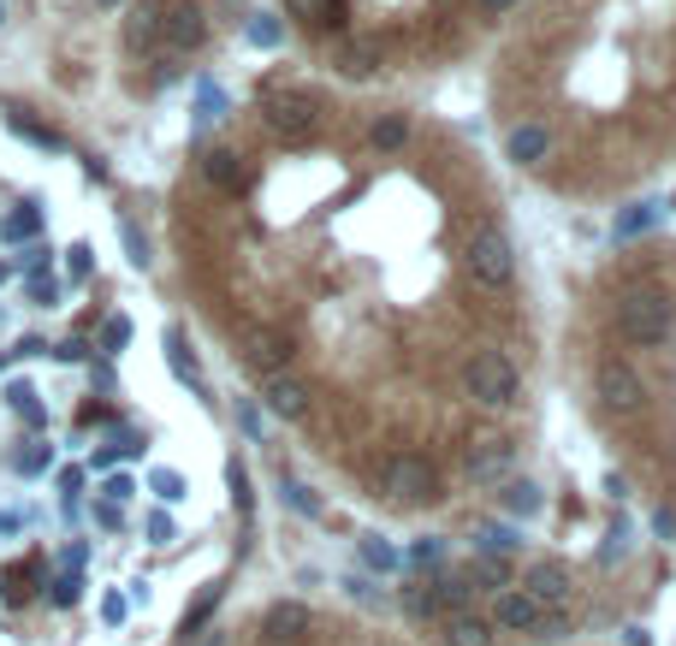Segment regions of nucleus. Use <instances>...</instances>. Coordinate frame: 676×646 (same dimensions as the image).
I'll return each mask as SVG.
<instances>
[{"instance_id": "obj_1", "label": "nucleus", "mask_w": 676, "mask_h": 646, "mask_svg": "<svg viewBox=\"0 0 676 646\" xmlns=\"http://www.w3.org/2000/svg\"><path fill=\"white\" fill-rule=\"evenodd\" d=\"M671 327H676V303L665 297V291H629L623 303H617V332H623V344H641V350H653V344H665L671 339Z\"/></svg>"}, {"instance_id": "obj_2", "label": "nucleus", "mask_w": 676, "mask_h": 646, "mask_svg": "<svg viewBox=\"0 0 676 646\" xmlns=\"http://www.w3.org/2000/svg\"><path fill=\"white\" fill-rule=\"evenodd\" d=\"M463 386L481 409H505V404H517V392H522V369L510 350H475L463 369Z\"/></svg>"}, {"instance_id": "obj_3", "label": "nucleus", "mask_w": 676, "mask_h": 646, "mask_svg": "<svg viewBox=\"0 0 676 646\" xmlns=\"http://www.w3.org/2000/svg\"><path fill=\"white\" fill-rule=\"evenodd\" d=\"M463 268H469V279H475L481 291H505V285H510V273H517V256H510L505 231H493V226L469 231V243H463Z\"/></svg>"}, {"instance_id": "obj_4", "label": "nucleus", "mask_w": 676, "mask_h": 646, "mask_svg": "<svg viewBox=\"0 0 676 646\" xmlns=\"http://www.w3.org/2000/svg\"><path fill=\"white\" fill-rule=\"evenodd\" d=\"M261 125H268L273 143H285V149H297V143L315 137V101L303 90H279L261 101Z\"/></svg>"}, {"instance_id": "obj_5", "label": "nucleus", "mask_w": 676, "mask_h": 646, "mask_svg": "<svg viewBox=\"0 0 676 646\" xmlns=\"http://www.w3.org/2000/svg\"><path fill=\"white\" fill-rule=\"evenodd\" d=\"M386 492L398 498V505H433L439 498V468L421 457V451H398V457L386 463Z\"/></svg>"}, {"instance_id": "obj_6", "label": "nucleus", "mask_w": 676, "mask_h": 646, "mask_svg": "<svg viewBox=\"0 0 676 646\" xmlns=\"http://www.w3.org/2000/svg\"><path fill=\"white\" fill-rule=\"evenodd\" d=\"M155 42L167 54H196L202 42H209V12L196 7V0H160V31H155Z\"/></svg>"}, {"instance_id": "obj_7", "label": "nucleus", "mask_w": 676, "mask_h": 646, "mask_svg": "<svg viewBox=\"0 0 676 646\" xmlns=\"http://www.w3.org/2000/svg\"><path fill=\"white\" fill-rule=\"evenodd\" d=\"M594 392H599V404L611 409V416H629V409H641V374L629 369V362H617V356H606L594 369Z\"/></svg>"}, {"instance_id": "obj_8", "label": "nucleus", "mask_w": 676, "mask_h": 646, "mask_svg": "<svg viewBox=\"0 0 676 646\" xmlns=\"http://www.w3.org/2000/svg\"><path fill=\"white\" fill-rule=\"evenodd\" d=\"M522 593L534 599L540 611H557V605H570V569L557 564V557H540V564H528V576H522Z\"/></svg>"}, {"instance_id": "obj_9", "label": "nucleus", "mask_w": 676, "mask_h": 646, "mask_svg": "<svg viewBox=\"0 0 676 646\" xmlns=\"http://www.w3.org/2000/svg\"><path fill=\"white\" fill-rule=\"evenodd\" d=\"M469 480H481V487H493V480H505L510 468H517V445L510 439H475L469 445Z\"/></svg>"}, {"instance_id": "obj_10", "label": "nucleus", "mask_w": 676, "mask_h": 646, "mask_svg": "<svg viewBox=\"0 0 676 646\" xmlns=\"http://www.w3.org/2000/svg\"><path fill=\"white\" fill-rule=\"evenodd\" d=\"M261 404H268L279 421H303L308 416V386L273 369V374H261Z\"/></svg>"}, {"instance_id": "obj_11", "label": "nucleus", "mask_w": 676, "mask_h": 646, "mask_svg": "<svg viewBox=\"0 0 676 646\" xmlns=\"http://www.w3.org/2000/svg\"><path fill=\"white\" fill-rule=\"evenodd\" d=\"M493 628H510V635H522V628H534L540 623V605L522 593V587H498V599H493V616H487Z\"/></svg>"}, {"instance_id": "obj_12", "label": "nucleus", "mask_w": 676, "mask_h": 646, "mask_svg": "<svg viewBox=\"0 0 676 646\" xmlns=\"http://www.w3.org/2000/svg\"><path fill=\"white\" fill-rule=\"evenodd\" d=\"M261 635H268L273 646H291L308 635V605H297V599H279V605L261 616Z\"/></svg>"}, {"instance_id": "obj_13", "label": "nucleus", "mask_w": 676, "mask_h": 646, "mask_svg": "<svg viewBox=\"0 0 676 646\" xmlns=\"http://www.w3.org/2000/svg\"><path fill=\"white\" fill-rule=\"evenodd\" d=\"M446 646H493V623H487V616H475L469 605L446 611Z\"/></svg>"}, {"instance_id": "obj_14", "label": "nucleus", "mask_w": 676, "mask_h": 646, "mask_svg": "<svg viewBox=\"0 0 676 646\" xmlns=\"http://www.w3.org/2000/svg\"><path fill=\"white\" fill-rule=\"evenodd\" d=\"M155 31H160V0H137L125 19V48L131 54H149L155 48Z\"/></svg>"}, {"instance_id": "obj_15", "label": "nucleus", "mask_w": 676, "mask_h": 646, "mask_svg": "<svg viewBox=\"0 0 676 646\" xmlns=\"http://www.w3.org/2000/svg\"><path fill=\"white\" fill-rule=\"evenodd\" d=\"M369 149L374 155H404L409 149V113H380L369 125Z\"/></svg>"}, {"instance_id": "obj_16", "label": "nucleus", "mask_w": 676, "mask_h": 646, "mask_svg": "<svg viewBox=\"0 0 676 646\" xmlns=\"http://www.w3.org/2000/svg\"><path fill=\"white\" fill-rule=\"evenodd\" d=\"M547 155H552V131L547 125H517L510 131V160H517V167H540Z\"/></svg>"}, {"instance_id": "obj_17", "label": "nucleus", "mask_w": 676, "mask_h": 646, "mask_svg": "<svg viewBox=\"0 0 676 646\" xmlns=\"http://www.w3.org/2000/svg\"><path fill=\"white\" fill-rule=\"evenodd\" d=\"M285 362H291L285 332H256V339H249V369L256 374H273V369H285Z\"/></svg>"}, {"instance_id": "obj_18", "label": "nucleus", "mask_w": 676, "mask_h": 646, "mask_svg": "<svg viewBox=\"0 0 676 646\" xmlns=\"http://www.w3.org/2000/svg\"><path fill=\"white\" fill-rule=\"evenodd\" d=\"M202 179H209L214 190H238V179H244L238 155H232V149H209V155H202Z\"/></svg>"}, {"instance_id": "obj_19", "label": "nucleus", "mask_w": 676, "mask_h": 646, "mask_svg": "<svg viewBox=\"0 0 676 646\" xmlns=\"http://www.w3.org/2000/svg\"><path fill=\"white\" fill-rule=\"evenodd\" d=\"M428 581H433V611L469 605V576H458V569H439V576H428Z\"/></svg>"}, {"instance_id": "obj_20", "label": "nucleus", "mask_w": 676, "mask_h": 646, "mask_svg": "<svg viewBox=\"0 0 676 646\" xmlns=\"http://www.w3.org/2000/svg\"><path fill=\"white\" fill-rule=\"evenodd\" d=\"M338 71H345V78H374V71H380V48H374V42H350V48L338 54Z\"/></svg>"}, {"instance_id": "obj_21", "label": "nucleus", "mask_w": 676, "mask_h": 646, "mask_svg": "<svg viewBox=\"0 0 676 646\" xmlns=\"http://www.w3.org/2000/svg\"><path fill=\"white\" fill-rule=\"evenodd\" d=\"M285 7H291V19H315V24H327V31H333V24H345V0H285Z\"/></svg>"}, {"instance_id": "obj_22", "label": "nucleus", "mask_w": 676, "mask_h": 646, "mask_svg": "<svg viewBox=\"0 0 676 646\" xmlns=\"http://www.w3.org/2000/svg\"><path fill=\"white\" fill-rule=\"evenodd\" d=\"M398 605H404L409 616H433V581H428V576H404Z\"/></svg>"}, {"instance_id": "obj_23", "label": "nucleus", "mask_w": 676, "mask_h": 646, "mask_svg": "<svg viewBox=\"0 0 676 646\" xmlns=\"http://www.w3.org/2000/svg\"><path fill=\"white\" fill-rule=\"evenodd\" d=\"M167 362H172V374H179L184 386H202V374H196V356H190V344H184V332H179V327L167 332Z\"/></svg>"}, {"instance_id": "obj_24", "label": "nucleus", "mask_w": 676, "mask_h": 646, "mask_svg": "<svg viewBox=\"0 0 676 646\" xmlns=\"http://www.w3.org/2000/svg\"><path fill=\"white\" fill-rule=\"evenodd\" d=\"M469 581H481V587H510V557L481 552L475 564H469Z\"/></svg>"}, {"instance_id": "obj_25", "label": "nucleus", "mask_w": 676, "mask_h": 646, "mask_svg": "<svg viewBox=\"0 0 676 646\" xmlns=\"http://www.w3.org/2000/svg\"><path fill=\"white\" fill-rule=\"evenodd\" d=\"M12 137H24V143H36V149H66V137L60 131H48V125H36V120H24V113H12Z\"/></svg>"}, {"instance_id": "obj_26", "label": "nucleus", "mask_w": 676, "mask_h": 646, "mask_svg": "<svg viewBox=\"0 0 676 646\" xmlns=\"http://www.w3.org/2000/svg\"><path fill=\"white\" fill-rule=\"evenodd\" d=\"M36 226H42V208H36V202H24V208L12 214L7 226H0V238H7V243H24V238H36Z\"/></svg>"}, {"instance_id": "obj_27", "label": "nucleus", "mask_w": 676, "mask_h": 646, "mask_svg": "<svg viewBox=\"0 0 676 646\" xmlns=\"http://www.w3.org/2000/svg\"><path fill=\"white\" fill-rule=\"evenodd\" d=\"M475 546H481V552H493V557H510V552H517V528H498V522H487V528L475 534Z\"/></svg>"}, {"instance_id": "obj_28", "label": "nucleus", "mask_w": 676, "mask_h": 646, "mask_svg": "<svg viewBox=\"0 0 676 646\" xmlns=\"http://www.w3.org/2000/svg\"><path fill=\"white\" fill-rule=\"evenodd\" d=\"M505 505L517 510V517H534V510H540V487H528V480H510V487H505Z\"/></svg>"}, {"instance_id": "obj_29", "label": "nucleus", "mask_w": 676, "mask_h": 646, "mask_svg": "<svg viewBox=\"0 0 676 646\" xmlns=\"http://www.w3.org/2000/svg\"><path fill=\"white\" fill-rule=\"evenodd\" d=\"M214 605H219V587H202V593H196V605L184 611V635H190V628H202V616H209Z\"/></svg>"}, {"instance_id": "obj_30", "label": "nucleus", "mask_w": 676, "mask_h": 646, "mask_svg": "<svg viewBox=\"0 0 676 646\" xmlns=\"http://www.w3.org/2000/svg\"><path fill=\"white\" fill-rule=\"evenodd\" d=\"M7 398H12V409H19L24 421H36V428H42V404H36V392H31V386H12Z\"/></svg>"}, {"instance_id": "obj_31", "label": "nucleus", "mask_w": 676, "mask_h": 646, "mask_svg": "<svg viewBox=\"0 0 676 646\" xmlns=\"http://www.w3.org/2000/svg\"><path fill=\"white\" fill-rule=\"evenodd\" d=\"M149 487H155V492L172 505V498H184V475H172V468H155V475H149Z\"/></svg>"}, {"instance_id": "obj_32", "label": "nucleus", "mask_w": 676, "mask_h": 646, "mask_svg": "<svg viewBox=\"0 0 676 646\" xmlns=\"http://www.w3.org/2000/svg\"><path fill=\"white\" fill-rule=\"evenodd\" d=\"M120 231H125V249H131V268H149V243H143V231L131 226V219H120Z\"/></svg>"}, {"instance_id": "obj_33", "label": "nucleus", "mask_w": 676, "mask_h": 646, "mask_svg": "<svg viewBox=\"0 0 676 646\" xmlns=\"http://www.w3.org/2000/svg\"><path fill=\"white\" fill-rule=\"evenodd\" d=\"M125 339H131V320L113 315L108 327H101V350H125Z\"/></svg>"}, {"instance_id": "obj_34", "label": "nucleus", "mask_w": 676, "mask_h": 646, "mask_svg": "<svg viewBox=\"0 0 676 646\" xmlns=\"http://www.w3.org/2000/svg\"><path fill=\"white\" fill-rule=\"evenodd\" d=\"M285 498H291V510H308V517H320V498L308 492V487H297V480H285Z\"/></svg>"}, {"instance_id": "obj_35", "label": "nucleus", "mask_w": 676, "mask_h": 646, "mask_svg": "<svg viewBox=\"0 0 676 646\" xmlns=\"http://www.w3.org/2000/svg\"><path fill=\"white\" fill-rule=\"evenodd\" d=\"M249 42H256V48H279V24L273 19H256V24H249Z\"/></svg>"}, {"instance_id": "obj_36", "label": "nucleus", "mask_w": 676, "mask_h": 646, "mask_svg": "<svg viewBox=\"0 0 676 646\" xmlns=\"http://www.w3.org/2000/svg\"><path fill=\"white\" fill-rule=\"evenodd\" d=\"M196 113H202V120H219V113H226V95H219V90H202V95H196Z\"/></svg>"}, {"instance_id": "obj_37", "label": "nucleus", "mask_w": 676, "mask_h": 646, "mask_svg": "<svg viewBox=\"0 0 676 646\" xmlns=\"http://www.w3.org/2000/svg\"><path fill=\"white\" fill-rule=\"evenodd\" d=\"M19 468H24V475H42V468H48V445H31L19 457Z\"/></svg>"}, {"instance_id": "obj_38", "label": "nucleus", "mask_w": 676, "mask_h": 646, "mask_svg": "<svg viewBox=\"0 0 676 646\" xmlns=\"http://www.w3.org/2000/svg\"><path fill=\"white\" fill-rule=\"evenodd\" d=\"M54 605H78V576L54 581Z\"/></svg>"}, {"instance_id": "obj_39", "label": "nucleus", "mask_w": 676, "mask_h": 646, "mask_svg": "<svg viewBox=\"0 0 676 646\" xmlns=\"http://www.w3.org/2000/svg\"><path fill=\"white\" fill-rule=\"evenodd\" d=\"M66 268H71V279H83V273H90V243H78V249H71V261H66Z\"/></svg>"}, {"instance_id": "obj_40", "label": "nucleus", "mask_w": 676, "mask_h": 646, "mask_svg": "<svg viewBox=\"0 0 676 646\" xmlns=\"http://www.w3.org/2000/svg\"><path fill=\"white\" fill-rule=\"evenodd\" d=\"M149 540H155V546H167V540H172V517H149Z\"/></svg>"}, {"instance_id": "obj_41", "label": "nucleus", "mask_w": 676, "mask_h": 646, "mask_svg": "<svg viewBox=\"0 0 676 646\" xmlns=\"http://www.w3.org/2000/svg\"><path fill=\"white\" fill-rule=\"evenodd\" d=\"M362 552H369V564H374V569H392V552L380 546V540H369V546H362Z\"/></svg>"}, {"instance_id": "obj_42", "label": "nucleus", "mask_w": 676, "mask_h": 646, "mask_svg": "<svg viewBox=\"0 0 676 646\" xmlns=\"http://www.w3.org/2000/svg\"><path fill=\"white\" fill-rule=\"evenodd\" d=\"M54 356H60V362H83V356H90V344H78V339H71V344L54 350Z\"/></svg>"}, {"instance_id": "obj_43", "label": "nucleus", "mask_w": 676, "mask_h": 646, "mask_svg": "<svg viewBox=\"0 0 676 646\" xmlns=\"http://www.w3.org/2000/svg\"><path fill=\"white\" fill-rule=\"evenodd\" d=\"M31 297H36V303H54V279L36 273V279H31Z\"/></svg>"}, {"instance_id": "obj_44", "label": "nucleus", "mask_w": 676, "mask_h": 646, "mask_svg": "<svg viewBox=\"0 0 676 646\" xmlns=\"http://www.w3.org/2000/svg\"><path fill=\"white\" fill-rule=\"evenodd\" d=\"M517 0H481V12H510Z\"/></svg>"}, {"instance_id": "obj_45", "label": "nucleus", "mask_w": 676, "mask_h": 646, "mask_svg": "<svg viewBox=\"0 0 676 646\" xmlns=\"http://www.w3.org/2000/svg\"><path fill=\"white\" fill-rule=\"evenodd\" d=\"M7 528H19V517H0V534H7Z\"/></svg>"}, {"instance_id": "obj_46", "label": "nucleus", "mask_w": 676, "mask_h": 646, "mask_svg": "<svg viewBox=\"0 0 676 646\" xmlns=\"http://www.w3.org/2000/svg\"><path fill=\"white\" fill-rule=\"evenodd\" d=\"M202 646H219V635H209V641H202Z\"/></svg>"}, {"instance_id": "obj_47", "label": "nucleus", "mask_w": 676, "mask_h": 646, "mask_svg": "<svg viewBox=\"0 0 676 646\" xmlns=\"http://www.w3.org/2000/svg\"><path fill=\"white\" fill-rule=\"evenodd\" d=\"M7 273H12V268H0V285H7Z\"/></svg>"}, {"instance_id": "obj_48", "label": "nucleus", "mask_w": 676, "mask_h": 646, "mask_svg": "<svg viewBox=\"0 0 676 646\" xmlns=\"http://www.w3.org/2000/svg\"><path fill=\"white\" fill-rule=\"evenodd\" d=\"M101 7H113V0H101Z\"/></svg>"}]
</instances>
